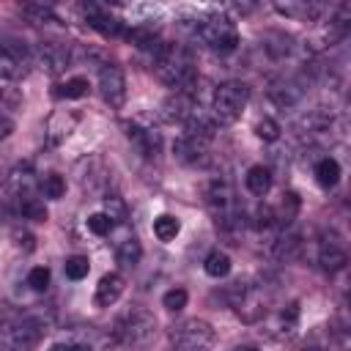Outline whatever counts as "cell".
Wrapping results in <instances>:
<instances>
[{
  "label": "cell",
  "instance_id": "obj_39",
  "mask_svg": "<svg viewBox=\"0 0 351 351\" xmlns=\"http://www.w3.org/2000/svg\"><path fill=\"white\" fill-rule=\"evenodd\" d=\"M112 219L104 214V211H96V214H90L88 217V230L93 233V236H107L110 230H112Z\"/></svg>",
  "mask_w": 351,
  "mask_h": 351
},
{
  "label": "cell",
  "instance_id": "obj_22",
  "mask_svg": "<svg viewBox=\"0 0 351 351\" xmlns=\"http://www.w3.org/2000/svg\"><path fill=\"white\" fill-rule=\"evenodd\" d=\"M299 252H302V236L296 230H288L285 228L277 236V241H274V258L282 261V263H291V261L299 258Z\"/></svg>",
  "mask_w": 351,
  "mask_h": 351
},
{
  "label": "cell",
  "instance_id": "obj_32",
  "mask_svg": "<svg viewBox=\"0 0 351 351\" xmlns=\"http://www.w3.org/2000/svg\"><path fill=\"white\" fill-rule=\"evenodd\" d=\"M178 230H181V225H178V219L173 214H159L154 219V236L159 241H173L178 236Z\"/></svg>",
  "mask_w": 351,
  "mask_h": 351
},
{
  "label": "cell",
  "instance_id": "obj_45",
  "mask_svg": "<svg viewBox=\"0 0 351 351\" xmlns=\"http://www.w3.org/2000/svg\"><path fill=\"white\" fill-rule=\"evenodd\" d=\"M5 315H8V310H5V304H0V324L5 321Z\"/></svg>",
  "mask_w": 351,
  "mask_h": 351
},
{
  "label": "cell",
  "instance_id": "obj_11",
  "mask_svg": "<svg viewBox=\"0 0 351 351\" xmlns=\"http://www.w3.org/2000/svg\"><path fill=\"white\" fill-rule=\"evenodd\" d=\"M74 176H77V181H80V186H82V189L96 192V189H101V186H104V181H107L110 170H107V165H104V159H101V156H85V159H80V162H77Z\"/></svg>",
  "mask_w": 351,
  "mask_h": 351
},
{
  "label": "cell",
  "instance_id": "obj_30",
  "mask_svg": "<svg viewBox=\"0 0 351 351\" xmlns=\"http://www.w3.org/2000/svg\"><path fill=\"white\" fill-rule=\"evenodd\" d=\"M16 211H19L25 219H33V222H44V219H47V206H44V200H38L36 195L19 197V200H16Z\"/></svg>",
  "mask_w": 351,
  "mask_h": 351
},
{
  "label": "cell",
  "instance_id": "obj_36",
  "mask_svg": "<svg viewBox=\"0 0 351 351\" xmlns=\"http://www.w3.org/2000/svg\"><path fill=\"white\" fill-rule=\"evenodd\" d=\"M63 192H66V181H63V176L49 173V176L41 181V195H44V197L58 200V197H63Z\"/></svg>",
  "mask_w": 351,
  "mask_h": 351
},
{
  "label": "cell",
  "instance_id": "obj_20",
  "mask_svg": "<svg viewBox=\"0 0 351 351\" xmlns=\"http://www.w3.org/2000/svg\"><path fill=\"white\" fill-rule=\"evenodd\" d=\"M8 186H11V195L19 200V197H27L33 195L36 189V173H33V165L25 162V165H16L8 176Z\"/></svg>",
  "mask_w": 351,
  "mask_h": 351
},
{
  "label": "cell",
  "instance_id": "obj_28",
  "mask_svg": "<svg viewBox=\"0 0 351 351\" xmlns=\"http://www.w3.org/2000/svg\"><path fill=\"white\" fill-rule=\"evenodd\" d=\"M296 324H299V307H296V302H291L288 307H282L277 313V329L271 335L274 337H288V335H293Z\"/></svg>",
  "mask_w": 351,
  "mask_h": 351
},
{
  "label": "cell",
  "instance_id": "obj_14",
  "mask_svg": "<svg viewBox=\"0 0 351 351\" xmlns=\"http://www.w3.org/2000/svg\"><path fill=\"white\" fill-rule=\"evenodd\" d=\"M33 58H36V63H38L41 69H47L49 74H60V71L69 69V63H71V55H69V49H66L63 44H41Z\"/></svg>",
  "mask_w": 351,
  "mask_h": 351
},
{
  "label": "cell",
  "instance_id": "obj_15",
  "mask_svg": "<svg viewBox=\"0 0 351 351\" xmlns=\"http://www.w3.org/2000/svg\"><path fill=\"white\" fill-rule=\"evenodd\" d=\"M74 126H77V115H74V112H66V110L52 112L49 121H47V126H44L47 145H60V143L74 132Z\"/></svg>",
  "mask_w": 351,
  "mask_h": 351
},
{
  "label": "cell",
  "instance_id": "obj_16",
  "mask_svg": "<svg viewBox=\"0 0 351 351\" xmlns=\"http://www.w3.org/2000/svg\"><path fill=\"white\" fill-rule=\"evenodd\" d=\"M27 71V58L11 44H0V80H19Z\"/></svg>",
  "mask_w": 351,
  "mask_h": 351
},
{
  "label": "cell",
  "instance_id": "obj_31",
  "mask_svg": "<svg viewBox=\"0 0 351 351\" xmlns=\"http://www.w3.org/2000/svg\"><path fill=\"white\" fill-rule=\"evenodd\" d=\"M203 269H206V274L208 277H225L228 271H230V258H228V252H222V250H211L208 255H206V261H203Z\"/></svg>",
  "mask_w": 351,
  "mask_h": 351
},
{
  "label": "cell",
  "instance_id": "obj_23",
  "mask_svg": "<svg viewBox=\"0 0 351 351\" xmlns=\"http://www.w3.org/2000/svg\"><path fill=\"white\" fill-rule=\"evenodd\" d=\"M244 184H247V189H250L255 197H263V195L271 189V170L263 167V165H252V167L247 170V176H244Z\"/></svg>",
  "mask_w": 351,
  "mask_h": 351
},
{
  "label": "cell",
  "instance_id": "obj_34",
  "mask_svg": "<svg viewBox=\"0 0 351 351\" xmlns=\"http://www.w3.org/2000/svg\"><path fill=\"white\" fill-rule=\"evenodd\" d=\"M63 271H66V277H69V280H82V277H88L90 263H88V258H85V255H71V258L63 263Z\"/></svg>",
  "mask_w": 351,
  "mask_h": 351
},
{
  "label": "cell",
  "instance_id": "obj_26",
  "mask_svg": "<svg viewBox=\"0 0 351 351\" xmlns=\"http://www.w3.org/2000/svg\"><path fill=\"white\" fill-rule=\"evenodd\" d=\"M115 258H118V263H121L123 269H134V266L140 263V258H143V244H140L134 236H129V239H123V241L118 244Z\"/></svg>",
  "mask_w": 351,
  "mask_h": 351
},
{
  "label": "cell",
  "instance_id": "obj_25",
  "mask_svg": "<svg viewBox=\"0 0 351 351\" xmlns=\"http://www.w3.org/2000/svg\"><path fill=\"white\" fill-rule=\"evenodd\" d=\"M271 5L277 8V14H282L288 19H307V16H313L315 0H271Z\"/></svg>",
  "mask_w": 351,
  "mask_h": 351
},
{
  "label": "cell",
  "instance_id": "obj_1",
  "mask_svg": "<svg viewBox=\"0 0 351 351\" xmlns=\"http://www.w3.org/2000/svg\"><path fill=\"white\" fill-rule=\"evenodd\" d=\"M156 77L165 85H170L173 90H178V88L192 90V82L197 77L192 49L184 44H162L156 49Z\"/></svg>",
  "mask_w": 351,
  "mask_h": 351
},
{
  "label": "cell",
  "instance_id": "obj_4",
  "mask_svg": "<svg viewBox=\"0 0 351 351\" xmlns=\"http://www.w3.org/2000/svg\"><path fill=\"white\" fill-rule=\"evenodd\" d=\"M154 332H156V318L145 307H129L112 324V337L123 346H140Z\"/></svg>",
  "mask_w": 351,
  "mask_h": 351
},
{
  "label": "cell",
  "instance_id": "obj_37",
  "mask_svg": "<svg viewBox=\"0 0 351 351\" xmlns=\"http://www.w3.org/2000/svg\"><path fill=\"white\" fill-rule=\"evenodd\" d=\"M280 123L274 121V118H261L258 123H255V134L263 140V143H274L277 137H280Z\"/></svg>",
  "mask_w": 351,
  "mask_h": 351
},
{
  "label": "cell",
  "instance_id": "obj_2",
  "mask_svg": "<svg viewBox=\"0 0 351 351\" xmlns=\"http://www.w3.org/2000/svg\"><path fill=\"white\" fill-rule=\"evenodd\" d=\"M192 30L214 52H233L239 47V30L225 14H203L192 22Z\"/></svg>",
  "mask_w": 351,
  "mask_h": 351
},
{
  "label": "cell",
  "instance_id": "obj_9",
  "mask_svg": "<svg viewBox=\"0 0 351 351\" xmlns=\"http://www.w3.org/2000/svg\"><path fill=\"white\" fill-rule=\"evenodd\" d=\"M203 197H206V206L211 208V214H214L217 219L236 208L233 186H230V181H225V178H211L208 186H206V192H203Z\"/></svg>",
  "mask_w": 351,
  "mask_h": 351
},
{
  "label": "cell",
  "instance_id": "obj_41",
  "mask_svg": "<svg viewBox=\"0 0 351 351\" xmlns=\"http://www.w3.org/2000/svg\"><path fill=\"white\" fill-rule=\"evenodd\" d=\"M27 285L33 291H47V285H49V269L47 266H33L27 271Z\"/></svg>",
  "mask_w": 351,
  "mask_h": 351
},
{
  "label": "cell",
  "instance_id": "obj_46",
  "mask_svg": "<svg viewBox=\"0 0 351 351\" xmlns=\"http://www.w3.org/2000/svg\"><path fill=\"white\" fill-rule=\"evenodd\" d=\"M104 3H110V5H123V3H129V0H104Z\"/></svg>",
  "mask_w": 351,
  "mask_h": 351
},
{
  "label": "cell",
  "instance_id": "obj_42",
  "mask_svg": "<svg viewBox=\"0 0 351 351\" xmlns=\"http://www.w3.org/2000/svg\"><path fill=\"white\" fill-rule=\"evenodd\" d=\"M14 241H16V247H22L25 252H30L36 244H33V236L27 233V230H14Z\"/></svg>",
  "mask_w": 351,
  "mask_h": 351
},
{
  "label": "cell",
  "instance_id": "obj_7",
  "mask_svg": "<svg viewBox=\"0 0 351 351\" xmlns=\"http://www.w3.org/2000/svg\"><path fill=\"white\" fill-rule=\"evenodd\" d=\"M99 90H101V99L110 104V107H121L126 101V77L118 66L112 63H101L99 69Z\"/></svg>",
  "mask_w": 351,
  "mask_h": 351
},
{
  "label": "cell",
  "instance_id": "obj_12",
  "mask_svg": "<svg viewBox=\"0 0 351 351\" xmlns=\"http://www.w3.org/2000/svg\"><path fill=\"white\" fill-rule=\"evenodd\" d=\"M123 129H126V137H129V143L137 148L140 156L151 159V156L159 154V148H162V134H159L156 129L143 126V123H123Z\"/></svg>",
  "mask_w": 351,
  "mask_h": 351
},
{
  "label": "cell",
  "instance_id": "obj_18",
  "mask_svg": "<svg viewBox=\"0 0 351 351\" xmlns=\"http://www.w3.org/2000/svg\"><path fill=\"white\" fill-rule=\"evenodd\" d=\"M318 263L324 271H340L348 263L346 247L340 244V239H324L318 247Z\"/></svg>",
  "mask_w": 351,
  "mask_h": 351
},
{
  "label": "cell",
  "instance_id": "obj_19",
  "mask_svg": "<svg viewBox=\"0 0 351 351\" xmlns=\"http://www.w3.org/2000/svg\"><path fill=\"white\" fill-rule=\"evenodd\" d=\"M329 126H332V115H326L324 110H310L307 115H302V118L296 121V132H299L302 137H307V140L326 134Z\"/></svg>",
  "mask_w": 351,
  "mask_h": 351
},
{
  "label": "cell",
  "instance_id": "obj_44",
  "mask_svg": "<svg viewBox=\"0 0 351 351\" xmlns=\"http://www.w3.org/2000/svg\"><path fill=\"white\" fill-rule=\"evenodd\" d=\"M11 132H14V121H11L8 115H0V140L8 137Z\"/></svg>",
  "mask_w": 351,
  "mask_h": 351
},
{
  "label": "cell",
  "instance_id": "obj_24",
  "mask_svg": "<svg viewBox=\"0 0 351 351\" xmlns=\"http://www.w3.org/2000/svg\"><path fill=\"white\" fill-rule=\"evenodd\" d=\"M313 173H315V181H318L321 186H326V189H332V186L340 181V165H337L335 156H321V159L315 162Z\"/></svg>",
  "mask_w": 351,
  "mask_h": 351
},
{
  "label": "cell",
  "instance_id": "obj_3",
  "mask_svg": "<svg viewBox=\"0 0 351 351\" xmlns=\"http://www.w3.org/2000/svg\"><path fill=\"white\" fill-rule=\"evenodd\" d=\"M250 99V88L239 80H228L214 90V101H211V115L219 126H230L239 121L241 110L247 107Z\"/></svg>",
  "mask_w": 351,
  "mask_h": 351
},
{
  "label": "cell",
  "instance_id": "obj_17",
  "mask_svg": "<svg viewBox=\"0 0 351 351\" xmlns=\"http://www.w3.org/2000/svg\"><path fill=\"white\" fill-rule=\"evenodd\" d=\"M217 126H219V123L214 121V115H211L208 110H203L200 104H195V107L189 110V115L184 118V129H186L189 134H197V137H206V140L214 137Z\"/></svg>",
  "mask_w": 351,
  "mask_h": 351
},
{
  "label": "cell",
  "instance_id": "obj_33",
  "mask_svg": "<svg viewBox=\"0 0 351 351\" xmlns=\"http://www.w3.org/2000/svg\"><path fill=\"white\" fill-rule=\"evenodd\" d=\"M85 93H88V80L85 77H71L63 85H58V90H55V96H60V99H82Z\"/></svg>",
  "mask_w": 351,
  "mask_h": 351
},
{
  "label": "cell",
  "instance_id": "obj_6",
  "mask_svg": "<svg viewBox=\"0 0 351 351\" xmlns=\"http://www.w3.org/2000/svg\"><path fill=\"white\" fill-rule=\"evenodd\" d=\"M82 14H85V22L96 33H101L104 38L123 36V30H126L123 22H121V16H115L112 8H110V3H104V0H82Z\"/></svg>",
  "mask_w": 351,
  "mask_h": 351
},
{
  "label": "cell",
  "instance_id": "obj_40",
  "mask_svg": "<svg viewBox=\"0 0 351 351\" xmlns=\"http://www.w3.org/2000/svg\"><path fill=\"white\" fill-rule=\"evenodd\" d=\"M186 291L184 288H170L165 296H162V304H165V310H170V313H178V310H184L186 307Z\"/></svg>",
  "mask_w": 351,
  "mask_h": 351
},
{
  "label": "cell",
  "instance_id": "obj_10",
  "mask_svg": "<svg viewBox=\"0 0 351 351\" xmlns=\"http://www.w3.org/2000/svg\"><path fill=\"white\" fill-rule=\"evenodd\" d=\"M208 143L206 137H197V134H189L184 132L176 143H173V156L184 165H203L208 159Z\"/></svg>",
  "mask_w": 351,
  "mask_h": 351
},
{
  "label": "cell",
  "instance_id": "obj_27",
  "mask_svg": "<svg viewBox=\"0 0 351 351\" xmlns=\"http://www.w3.org/2000/svg\"><path fill=\"white\" fill-rule=\"evenodd\" d=\"M299 206H302V203H299V195H296V192H285L280 208L274 211V222H277L280 228H291L293 219H296V214H299Z\"/></svg>",
  "mask_w": 351,
  "mask_h": 351
},
{
  "label": "cell",
  "instance_id": "obj_29",
  "mask_svg": "<svg viewBox=\"0 0 351 351\" xmlns=\"http://www.w3.org/2000/svg\"><path fill=\"white\" fill-rule=\"evenodd\" d=\"M159 16H162V5H159L156 0H137V3L132 5V19H134V25H148V27H151V22L159 19Z\"/></svg>",
  "mask_w": 351,
  "mask_h": 351
},
{
  "label": "cell",
  "instance_id": "obj_5",
  "mask_svg": "<svg viewBox=\"0 0 351 351\" xmlns=\"http://www.w3.org/2000/svg\"><path fill=\"white\" fill-rule=\"evenodd\" d=\"M170 343L181 351H200L214 343V329L200 318H186L170 329Z\"/></svg>",
  "mask_w": 351,
  "mask_h": 351
},
{
  "label": "cell",
  "instance_id": "obj_13",
  "mask_svg": "<svg viewBox=\"0 0 351 351\" xmlns=\"http://www.w3.org/2000/svg\"><path fill=\"white\" fill-rule=\"evenodd\" d=\"M197 101H195V96H192V90L189 88H178V90H173L165 101H162V107H159V115L167 121V123H184V118L189 115V110L195 107Z\"/></svg>",
  "mask_w": 351,
  "mask_h": 351
},
{
  "label": "cell",
  "instance_id": "obj_43",
  "mask_svg": "<svg viewBox=\"0 0 351 351\" xmlns=\"http://www.w3.org/2000/svg\"><path fill=\"white\" fill-rule=\"evenodd\" d=\"M228 3H230L236 11H241V14H250V11L258 5V0H228Z\"/></svg>",
  "mask_w": 351,
  "mask_h": 351
},
{
  "label": "cell",
  "instance_id": "obj_21",
  "mask_svg": "<svg viewBox=\"0 0 351 351\" xmlns=\"http://www.w3.org/2000/svg\"><path fill=\"white\" fill-rule=\"evenodd\" d=\"M121 293H123V277L112 271V274H104V277L99 280L96 293H93V302H96L99 307H110V304H115V302L121 299Z\"/></svg>",
  "mask_w": 351,
  "mask_h": 351
},
{
  "label": "cell",
  "instance_id": "obj_35",
  "mask_svg": "<svg viewBox=\"0 0 351 351\" xmlns=\"http://www.w3.org/2000/svg\"><path fill=\"white\" fill-rule=\"evenodd\" d=\"M22 107V93L11 85L0 88V115H8V112H16Z\"/></svg>",
  "mask_w": 351,
  "mask_h": 351
},
{
  "label": "cell",
  "instance_id": "obj_38",
  "mask_svg": "<svg viewBox=\"0 0 351 351\" xmlns=\"http://www.w3.org/2000/svg\"><path fill=\"white\" fill-rule=\"evenodd\" d=\"M104 214H107L112 222H126V203H123L118 195H107V197H104Z\"/></svg>",
  "mask_w": 351,
  "mask_h": 351
},
{
  "label": "cell",
  "instance_id": "obj_8",
  "mask_svg": "<svg viewBox=\"0 0 351 351\" xmlns=\"http://www.w3.org/2000/svg\"><path fill=\"white\" fill-rule=\"evenodd\" d=\"M304 90H307V80L304 77H280V80H271L269 82V99L277 104V107H293L304 99Z\"/></svg>",
  "mask_w": 351,
  "mask_h": 351
},
{
  "label": "cell",
  "instance_id": "obj_47",
  "mask_svg": "<svg viewBox=\"0 0 351 351\" xmlns=\"http://www.w3.org/2000/svg\"><path fill=\"white\" fill-rule=\"evenodd\" d=\"M0 44H5V33H3V27H0Z\"/></svg>",
  "mask_w": 351,
  "mask_h": 351
}]
</instances>
